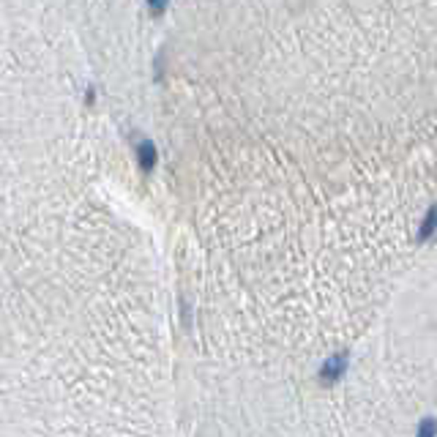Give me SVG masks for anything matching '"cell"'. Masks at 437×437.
I'll return each mask as SVG.
<instances>
[{
    "label": "cell",
    "mask_w": 437,
    "mask_h": 437,
    "mask_svg": "<svg viewBox=\"0 0 437 437\" xmlns=\"http://www.w3.org/2000/svg\"><path fill=\"white\" fill-rule=\"evenodd\" d=\"M347 364H350V355H347V353L331 355V358L320 366V380H323V383H336V380H342V375L347 372Z\"/></svg>",
    "instance_id": "2"
},
{
    "label": "cell",
    "mask_w": 437,
    "mask_h": 437,
    "mask_svg": "<svg viewBox=\"0 0 437 437\" xmlns=\"http://www.w3.org/2000/svg\"><path fill=\"white\" fill-rule=\"evenodd\" d=\"M145 6L151 8V14H154V17H161V14L167 11V6H170V0H145Z\"/></svg>",
    "instance_id": "5"
},
{
    "label": "cell",
    "mask_w": 437,
    "mask_h": 437,
    "mask_svg": "<svg viewBox=\"0 0 437 437\" xmlns=\"http://www.w3.org/2000/svg\"><path fill=\"white\" fill-rule=\"evenodd\" d=\"M134 156H137V167L142 172H154L158 164V151L151 140H137L134 145Z\"/></svg>",
    "instance_id": "1"
},
{
    "label": "cell",
    "mask_w": 437,
    "mask_h": 437,
    "mask_svg": "<svg viewBox=\"0 0 437 437\" xmlns=\"http://www.w3.org/2000/svg\"><path fill=\"white\" fill-rule=\"evenodd\" d=\"M415 437H437V418L435 415H427L418 421L415 427Z\"/></svg>",
    "instance_id": "4"
},
{
    "label": "cell",
    "mask_w": 437,
    "mask_h": 437,
    "mask_svg": "<svg viewBox=\"0 0 437 437\" xmlns=\"http://www.w3.org/2000/svg\"><path fill=\"white\" fill-rule=\"evenodd\" d=\"M437 232V205H432L427 211V216L421 221V230H418V241H429L432 235Z\"/></svg>",
    "instance_id": "3"
}]
</instances>
